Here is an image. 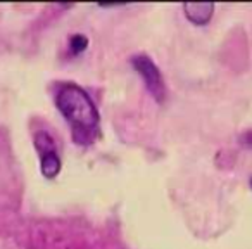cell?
I'll use <instances>...</instances> for the list:
<instances>
[{
  "label": "cell",
  "instance_id": "6da1fadb",
  "mask_svg": "<svg viewBox=\"0 0 252 249\" xmlns=\"http://www.w3.org/2000/svg\"><path fill=\"white\" fill-rule=\"evenodd\" d=\"M56 104L67 119L73 139L78 144H90L97 137L98 111L90 95L74 83H66L57 90Z\"/></svg>",
  "mask_w": 252,
  "mask_h": 249
},
{
  "label": "cell",
  "instance_id": "7a4b0ae2",
  "mask_svg": "<svg viewBox=\"0 0 252 249\" xmlns=\"http://www.w3.org/2000/svg\"><path fill=\"white\" fill-rule=\"evenodd\" d=\"M131 64H133L135 71L142 76L147 90L151 92V95L156 99L158 102H162L166 99V83L164 78H162L159 68L156 66V63L145 54H137V56L131 59Z\"/></svg>",
  "mask_w": 252,
  "mask_h": 249
},
{
  "label": "cell",
  "instance_id": "3957f363",
  "mask_svg": "<svg viewBox=\"0 0 252 249\" xmlns=\"http://www.w3.org/2000/svg\"><path fill=\"white\" fill-rule=\"evenodd\" d=\"M35 147L40 154V166H42V175L45 178L52 180L61 172V159L57 156L54 141L47 132L40 130L35 134Z\"/></svg>",
  "mask_w": 252,
  "mask_h": 249
},
{
  "label": "cell",
  "instance_id": "277c9868",
  "mask_svg": "<svg viewBox=\"0 0 252 249\" xmlns=\"http://www.w3.org/2000/svg\"><path fill=\"white\" fill-rule=\"evenodd\" d=\"M185 16L192 25L195 26H206L211 21L214 12L213 2H185L183 4Z\"/></svg>",
  "mask_w": 252,
  "mask_h": 249
},
{
  "label": "cell",
  "instance_id": "5b68a950",
  "mask_svg": "<svg viewBox=\"0 0 252 249\" xmlns=\"http://www.w3.org/2000/svg\"><path fill=\"white\" fill-rule=\"evenodd\" d=\"M88 47V38L85 35H73L69 40V49L71 52L74 54V56H78V54H81L85 49Z\"/></svg>",
  "mask_w": 252,
  "mask_h": 249
},
{
  "label": "cell",
  "instance_id": "8992f818",
  "mask_svg": "<svg viewBox=\"0 0 252 249\" xmlns=\"http://www.w3.org/2000/svg\"><path fill=\"white\" fill-rule=\"evenodd\" d=\"M242 142H244V144L247 145V147H252V130L242 135Z\"/></svg>",
  "mask_w": 252,
  "mask_h": 249
},
{
  "label": "cell",
  "instance_id": "52a82bcc",
  "mask_svg": "<svg viewBox=\"0 0 252 249\" xmlns=\"http://www.w3.org/2000/svg\"><path fill=\"white\" fill-rule=\"evenodd\" d=\"M251 187H252V180H251Z\"/></svg>",
  "mask_w": 252,
  "mask_h": 249
}]
</instances>
